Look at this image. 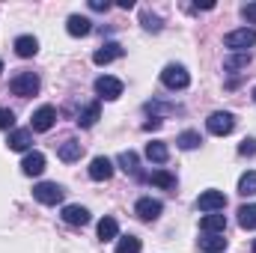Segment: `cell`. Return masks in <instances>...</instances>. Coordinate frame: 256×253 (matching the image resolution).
<instances>
[{
	"label": "cell",
	"instance_id": "8",
	"mask_svg": "<svg viewBox=\"0 0 256 253\" xmlns=\"http://www.w3.org/2000/svg\"><path fill=\"white\" fill-rule=\"evenodd\" d=\"M134 212H137V218H140V220H158V218H161V212H164V206H161V200L143 196V200H137Z\"/></svg>",
	"mask_w": 256,
	"mask_h": 253
},
{
	"label": "cell",
	"instance_id": "31",
	"mask_svg": "<svg viewBox=\"0 0 256 253\" xmlns=\"http://www.w3.org/2000/svg\"><path fill=\"white\" fill-rule=\"evenodd\" d=\"M238 155H256V140L250 137V140H244L242 146H238Z\"/></svg>",
	"mask_w": 256,
	"mask_h": 253
},
{
	"label": "cell",
	"instance_id": "34",
	"mask_svg": "<svg viewBox=\"0 0 256 253\" xmlns=\"http://www.w3.org/2000/svg\"><path fill=\"white\" fill-rule=\"evenodd\" d=\"M90 6H92L96 12H102V9H108V0H90Z\"/></svg>",
	"mask_w": 256,
	"mask_h": 253
},
{
	"label": "cell",
	"instance_id": "37",
	"mask_svg": "<svg viewBox=\"0 0 256 253\" xmlns=\"http://www.w3.org/2000/svg\"><path fill=\"white\" fill-rule=\"evenodd\" d=\"M254 102H256V90H254Z\"/></svg>",
	"mask_w": 256,
	"mask_h": 253
},
{
	"label": "cell",
	"instance_id": "27",
	"mask_svg": "<svg viewBox=\"0 0 256 253\" xmlns=\"http://www.w3.org/2000/svg\"><path fill=\"white\" fill-rule=\"evenodd\" d=\"M176 143H179L182 149H196V146L202 143V137H200V131H182Z\"/></svg>",
	"mask_w": 256,
	"mask_h": 253
},
{
	"label": "cell",
	"instance_id": "35",
	"mask_svg": "<svg viewBox=\"0 0 256 253\" xmlns=\"http://www.w3.org/2000/svg\"><path fill=\"white\" fill-rule=\"evenodd\" d=\"M254 253H256V238H254Z\"/></svg>",
	"mask_w": 256,
	"mask_h": 253
},
{
	"label": "cell",
	"instance_id": "20",
	"mask_svg": "<svg viewBox=\"0 0 256 253\" xmlns=\"http://www.w3.org/2000/svg\"><path fill=\"white\" fill-rule=\"evenodd\" d=\"M146 158L155 161V164H164V161L170 158V149H167L161 140H152V143H146Z\"/></svg>",
	"mask_w": 256,
	"mask_h": 253
},
{
	"label": "cell",
	"instance_id": "25",
	"mask_svg": "<svg viewBox=\"0 0 256 253\" xmlns=\"http://www.w3.org/2000/svg\"><path fill=\"white\" fill-rule=\"evenodd\" d=\"M238 194H244V196H254L256 194V170H248L238 179Z\"/></svg>",
	"mask_w": 256,
	"mask_h": 253
},
{
	"label": "cell",
	"instance_id": "7",
	"mask_svg": "<svg viewBox=\"0 0 256 253\" xmlns=\"http://www.w3.org/2000/svg\"><path fill=\"white\" fill-rule=\"evenodd\" d=\"M196 206H200V212H206V214L224 212V208H226V196H224V190H202L200 200H196Z\"/></svg>",
	"mask_w": 256,
	"mask_h": 253
},
{
	"label": "cell",
	"instance_id": "13",
	"mask_svg": "<svg viewBox=\"0 0 256 253\" xmlns=\"http://www.w3.org/2000/svg\"><path fill=\"white\" fill-rule=\"evenodd\" d=\"M120 57H122V45H120V42H108V45H102V48L92 54V63L108 66V63H114V60H120Z\"/></svg>",
	"mask_w": 256,
	"mask_h": 253
},
{
	"label": "cell",
	"instance_id": "6",
	"mask_svg": "<svg viewBox=\"0 0 256 253\" xmlns=\"http://www.w3.org/2000/svg\"><path fill=\"white\" fill-rule=\"evenodd\" d=\"M33 196H36L42 206H57V202L63 200V188H60L57 182H39V185L33 188Z\"/></svg>",
	"mask_w": 256,
	"mask_h": 253
},
{
	"label": "cell",
	"instance_id": "12",
	"mask_svg": "<svg viewBox=\"0 0 256 253\" xmlns=\"http://www.w3.org/2000/svg\"><path fill=\"white\" fill-rule=\"evenodd\" d=\"M57 122V110L51 104H42L36 114H33V131H51Z\"/></svg>",
	"mask_w": 256,
	"mask_h": 253
},
{
	"label": "cell",
	"instance_id": "16",
	"mask_svg": "<svg viewBox=\"0 0 256 253\" xmlns=\"http://www.w3.org/2000/svg\"><path fill=\"white\" fill-rule=\"evenodd\" d=\"M98 116H102V104H98V102H90V104L78 114V126L80 128H92L96 122H98Z\"/></svg>",
	"mask_w": 256,
	"mask_h": 253
},
{
	"label": "cell",
	"instance_id": "4",
	"mask_svg": "<svg viewBox=\"0 0 256 253\" xmlns=\"http://www.w3.org/2000/svg\"><path fill=\"white\" fill-rule=\"evenodd\" d=\"M206 128H208V134H214V137H226V134H232V128H236V116L226 114V110H218V114H212V116L206 120Z\"/></svg>",
	"mask_w": 256,
	"mask_h": 253
},
{
	"label": "cell",
	"instance_id": "29",
	"mask_svg": "<svg viewBox=\"0 0 256 253\" xmlns=\"http://www.w3.org/2000/svg\"><path fill=\"white\" fill-rule=\"evenodd\" d=\"M250 63V54H232V57H226L224 60V68L226 72H236V68H242V66Z\"/></svg>",
	"mask_w": 256,
	"mask_h": 253
},
{
	"label": "cell",
	"instance_id": "33",
	"mask_svg": "<svg viewBox=\"0 0 256 253\" xmlns=\"http://www.w3.org/2000/svg\"><path fill=\"white\" fill-rule=\"evenodd\" d=\"M143 24H146L149 30H161V24H158V18H155V15H149V12L143 15Z\"/></svg>",
	"mask_w": 256,
	"mask_h": 253
},
{
	"label": "cell",
	"instance_id": "22",
	"mask_svg": "<svg viewBox=\"0 0 256 253\" xmlns=\"http://www.w3.org/2000/svg\"><path fill=\"white\" fill-rule=\"evenodd\" d=\"M200 250L202 253H224L226 250V238L224 236H206V238H200Z\"/></svg>",
	"mask_w": 256,
	"mask_h": 253
},
{
	"label": "cell",
	"instance_id": "30",
	"mask_svg": "<svg viewBox=\"0 0 256 253\" xmlns=\"http://www.w3.org/2000/svg\"><path fill=\"white\" fill-rule=\"evenodd\" d=\"M12 126H15V114H12L9 108H0V128H3V131H9Z\"/></svg>",
	"mask_w": 256,
	"mask_h": 253
},
{
	"label": "cell",
	"instance_id": "10",
	"mask_svg": "<svg viewBox=\"0 0 256 253\" xmlns=\"http://www.w3.org/2000/svg\"><path fill=\"white\" fill-rule=\"evenodd\" d=\"M6 143H9L12 152H30V146H33V128H18V131H12Z\"/></svg>",
	"mask_w": 256,
	"mask_h": 253
},
{
	"label": "cell",
	"instance_id": "11",
	"mask_svg": "<svg viewBox=\"0 0 256 253\" xmlns=\"http://www.w3.org/2000/svg\"><path fill=\"white\" fill-rule=\"evenodd\" d=\"M110 176H114V164H110V158H104V155L92 158V164H90V179H92V182H108Z\"/></svg>",
	"mask_w": 256,
	"mask_h": 253
},
{
	"label": "cell",
	"instance_id": "3",
	"mask_svg": "<svg viewBox=\"0 0 256 253\" xmlns=\"http://www.w3.org/2000/svg\"><path fill=\"white\" fill-rule=\"evenodd\" d=\"M9 90H12L15 96H21V98H30V96L39 92V78H36L33 72H21V74H15V78L9 80Z\"/></svg>",
	"mask_w": 256,
	"mask_h": 253
},
{
	"label": "cell",
	"instance_id": "2",
	"mask_svg": "<svg viewBox=\"0 0 256 253\" xmlns=\"http://www.w3.org/2000/svg\"><path fill=\"white\" fill-rule=\"evenodd\" d=\"M161 84L167 86V90H185L188 84H191V74H188V68L185 66H164V72H161Z\"/></svg>",
	"mask_w": 256,
	"mask_h": 253
},
{
	"label": "cell",
	"instance_id": "21",
	"mask_svg": "<svg viewBox=\"0 0 256 253\" xmlns=\"http://www.w3.org/2000/svg\"><path fill=\"white\" fill-rule=\"evenodd\" d=\"M116 236H120V224L114 218H102L98 220V238L102 242H114Z\"/></svg>",
	"mask_w": 256,
	"mask_h": 253
},
{
	"label": "cell",
	"instance_id": "1",
	"mask_svg": "<svg viewBox=\"0 0 256 253\" xmlns=\"http://www.w3.org/2000/svg\"><path fill=\"white\" fill-rule=\"evenodd\" d=\"M224 45H226L230 51H236V54H248V48L256 45V30H250V27H238V30L226 33Z\"/></svg>",
	"mask_w": 256,
	"mask_h": 253
},
{
	"label": "cell",
	"instance_id": "17",
	"mask_svg": "<svg viewBox=\"0 0 256 253\" xmlns=\"http://www.w3.org/2000/svg\"><path fill=\"white\" fill-rule=\"evenodd\" d=\"M66 30H68V36H86L90 30H92V21L90 18H84V15H72L68 21H66Z\"/></svg>",
	"mask_w": 256,
	"mask_h": 253
},
{
	"label": "cell",
	"instance_id": "18",
	"mask_svg": "<svg viewBox=\"0 0 256 253\" xmlns=\"http://www.w3.org/2000/svg\"><path fill=\"white\" fill-rule=\"evenodd\" d=\"M36 51H39V39L36 36H18L15 39V54L18 57H36Z\"/></svg>",
	"mask_w": 256,
	"mask_h": 253
},
{
	"label": "cell",
	"instance_id": "26",
	"mask_svg": "<svg viewBox=\"0 0 256 253\" xmlns=\"http://www.w3.org/2000/svg\"><path fill=\"white\" fill-rule=\"evenodd\" d=\"M140 238L137 236H122L120 242H116V253H140Z\"/></svg>",
	"mask_w": 256,
	"mask_h": 253
},
{
	"label": "cell",
	"instance_id": "15",
	"mask_svg": "<svg viewBox=\"0 0 256 253\" xmlns=\"http://www.w3.org/2000/svg\"><path fill=\"white\" fill-rule=\"evenodd\" d=\"M63 220L68 224V226H84V224H90V212H86L84 206H66Z\"/></svg>",
	"mask_w": 256,
	"mask_h": 253
},
{
	"label": "cell",
	"instance_id": "28",
	"mask_svg": "<svg viewBox=\"0 0 256 253\" xmlns=\"http://www.w3.org/2000/svg\"><path fill=\"white\" fill-rule=\"evenodd\" d=\"M120 167L131 173V176H140V170H137V152H122L120 155Z\"/></svg>",
	"mask_w": 256,
	"mask_h": 253
},
{
	"label": "cell",
	"instance_id": "9",
	"mask_svg": "<svg viewBox=\"0 0 256 253\" xmlns=\"http://www.w3.org/2000/svg\"><path fill=\"white\" fill-rule=\"evenodd\" d=\"M200 230H202L206 236H224V230H226V214H224V212L206 214V218L200 220Z\"/></svg>",
	"mask_w": 256,
	"mask_h": 253
},
{
	"label": "cell",
	"instance_id": "14",
	"mask_svg": "<svg viewBox=\"0 0 256 253\" xmlns=\"http://www.w3.org/2000/svg\"><path fill=\"white\" fill-rule=\"evenodd\" d=\"M21 170H24V176H42L45 173V155L42 152H27L24 161H21Z\"/></svg>",
	"mask_w": 256,
	"mask_h": 253
},
{
	"label": "cell",
	"instance_id": "24",
	"mask_svg": "<svg viewBox=\"0 0 256 253\" xmlns=\"http://www.w3.org/2000/svg\"><path fill=\"white\" fill-rule=\"evenodd\" d=\"M149 182L158 185V188H176V176L167 173V170H155V173L149 176Z\"/></svg>",
	"mask_w": 256,
	"mask_h": 253
},
{
	"label": "cell",
	"instance_id": "32",
	"mask_svg": "<svg viewBox=\"0 0 256 253\" xmlns=\"http://www.w3.org/2000/svg\"><path fill=\"white\" fill-rule=\"evenodd\" d=\"M242 15H244L250 24H256V3H248V6H242Z\"/></svg>",
	"mask_w": 256,
	"mask_h": 253
},
{
	"label": "cell",
	"instance_id": "19",
	"mask_svg": "<svg viewBox=\"0 0 256 253\" xmlns=\"http://www.w3.org/2000/svg\"><path fill=\"white\" fill-rule=\"evenodd\" d=\"M57 155H60V161H66V164H72V161H78V158L84 155V146H80L78 140H66V143H60Z\"/></svg>",
	"mask_w": 256,
	"mask_h": 253
},
{
	"label": "cell",
	"instance_id": "23",
	"mask_svg": "<svg viewBox=\"0 0 256 253\" xmlns=\"http://www.w3.org/2000/svg\"><path fill=\"white\" fill-rule=\"evenodd\" d=\"M238 226L242 230H256V202H248L238 208Z\"/></svg>",
	"mask_w": 256,
	"mask_h": 253
},
{
	"label": "cell",
	"instance_id": "5",
	"mask_svg": "<svg viewBox=\"0 0 256 253\" xmlns=\"http://www.w3.org/2000/svg\"><path fill=\"white\" fill-rule=\"evenodd\" d=\"M96 92H98V98L116 102L122 96V80L114 78V74H102V78H96Z\"/></svg>",
	"mask_w": 256,
	"mask_h": 253
},
{
	"label": "cell",
	"instance_id": "36",
	"mask_svg": "<svg viewBox=\"0 0 256 253\" xmlns=\"http://www.w3.org/2000/svg\"><path fill=\"white\" fill-rule=\"evenodd\" d=\"M0 72H3V60H0Z\"/></svg>",
	"mask_w": 256,
	"mask_h": 253
}]
</instances>
